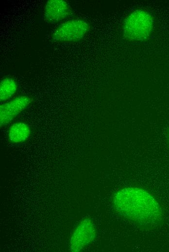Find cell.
<instances>
[{
	"label": "cell",
	"instance_id": "8992f818",
	"mask_svg": "<svg viewBox=\"0 0 169 252\" xmlns=\"http://www.w3.org/2000/svg\"><path fill=\"white\" fill-rule=\"evenodd\" d=\"M72 13L69 3L63 0H49L45 5L44 20L51 23L62 21Z\"/></svg>",
	"mask_w": 169,
	"mask_h": 252
},
{
	"label": "cell",
	"instance_id": "3957f363",
	"mask_svg": "<svg viewBox=\"0 0 169 252\" xmlns=\"http://www.w3.org/2000/svg\"><path fill=\"white\" fill-rule=\"evenodd\" d=\"M90 28L88 22L84 19H70L56 28L52 34L51 39L59 43L78 42L85 36Z\"/></svg>",
	"mask_w": 169,
	"mask_h": 252
},
{
	"label": "cell",
	"instance_id": "5b68a950",
	"mask_svg": "<svg viewBox=\"0 0 169 252\" xmlns=\"http://www.w3.org/2000/svg\"><path fill=\"white\" fill-rule=\"evenodd\" d=\"M33 101L30 96L20 95L0 106V124L4 126L11 123Z\"/></svg>",
	"mask_w": 169,
	"mask_h": 252
},
{
	"label": "cell",
	"instance_id": "6da1fadb",
	"mask_svg": "<svg viewBox=\"0 0 169 252\" xmlns=\"http://www.w3.org/2000/svg\"><path fill=\"white\" fill-rule=\"evenodd\" d=\"M113 202L117 212L142 228H154L162 221L161 206L145 189L136 187L121 189L114 195Z\"/></svg>",
	"mask_w": 169,
	"mask_h": 252
},
{
	"label": "cell",
	"instance_id": "52a82bcc",
	"mask_svg": "<svg viewBox=\"0 0 169 252\" xmlns=\"http://www.w3.org/2000/svg\"><path fill=\"white\" fill-rule=\"evenodd\" d=\"M31 134V129L26 123L17 121L9 127L7 132L9 141L14 144L22 143L27 141Z\"/></svg>",
	"mask_w": 169,
	"mask_h": 252
},
{
	"label": "cell",
	"instance_id": "ba28073f",
	"mask_svg": "<svg viewBox=\"0 0 169 252\" xmlns=\"http://www.w3.org/2000/svg\"><path fill=\"white\" fill-rule=\"evenodd\" d=\"M17 90V83L14 79L3 78L0 83V100L4 102L11 98Z\"/></svg>",
	"mask_w": 169,
	"mask_h": 252
},
{
	"label": "cell",
	"instance_id": "7a4b0ae2",
	"mask_svg": "<svg viewBox=\"0 0 169 252\" xmlns=\"http://www.w3.org/2000/svg\"><path fill=\"white\" fill-rule=\"evenodd\" d=\"M153 25V18L149 12L141 9H135L123 21V36L131 42L145 41L150 36Z\"/></svg>",
	"mask_w": 169,
	"mask_h": 252
},
{
	"label": "cell",
	"instance_id": "277c9868",
	"mask_svg": "<svg viewBox=\"0 0 169 252\" xmlns=\"http://www.w3.org/2000/svg\"><path fill=\"white\" fill-rule=\"evenodd\" d=\"M96 235L93 221L88 218L83 219L72 234L69 242L70 251L73 252L82 251L94 240Z\"/></svg>",
	"mask_w": 169,
	"mask_h": 252
}]
</instances>
